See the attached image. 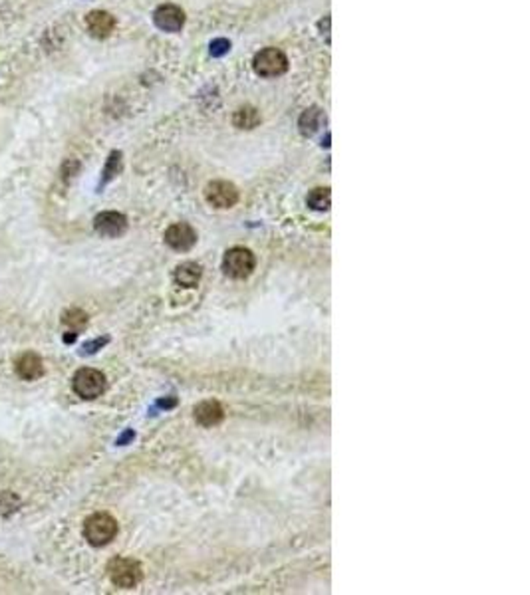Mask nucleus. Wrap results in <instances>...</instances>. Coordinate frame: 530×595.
I'll list each match as a JSON object with an SVG mask.
<instances>
[{
  "instance_id": "obj_17",
  "label": "nucleus",
  "mask_w": 530,
  "mask_h": 595,
  "mask_svg": "<svg viewBox=\"0 0 530 595\" xmlns=\"http://www.w3.org/2000/svg\"><path fill=\"white\" fill-rule=\"evenodd\" d=\"M62 324L72 327L74 332H78V330H82V327L88 324V315H85L82 310L72 308V310H66V312L62 313Z\"/></svg>"
},
{
  "instance_id": "obj_13",
  "label": "nucleus",
  "mask_w": 530,
  "mask_h": 595,
  "mask_svg": "<svg viewBox=\"0 0 530 595\" xmlns=\"http://www.w3.org/2000/svg\"><path fill=\"white\" fill-rule=\"evenodd\" d=\"M175 280L183 288H195L201 280V266L195 262H183L175 270Z\"/></svg>"
},
{
  "instance_id": "obj_5",
  "label": "nucleus",
  "mask_w": 530,
  "mask_h": 595,
  "mask_svg": "<svg viewBox=\"0 0 530 595\" xmlns=\"http://www.w3.org/2000/svg\"><path fill=\"white\" fill-rule=\"evenodd\" d=\"M255 72L263 78H276L288 70L287 54L278 48H265L255 56Z\"/></svg>"
},
{
  "instance_id": "obj_7",
  "label": "nucleus",
  "mask_w": 530,
  "mask_h": 595,
  "mask_svg": "<svg viewBox=\"0 0 530 595\" xmlns=\"http://www.w3.org/2000/svg\"><path fill=\"white\" fill-rule=\"evenodd\" d=\"M165 242L169 244L173 251L187 252L195 246V242H197V232L193 230L191 224H187V222H177V224H171L169 229L165 230Z\"/></svg>"
},
{
  "instance_id": "obj_12",
  "label": "nucleus",
  "mask_w": 530,
  "mask_h": 595,
  "mask_svg": "<svg viewBox=\"0 0 530 595\" xmlns=\"http://www.w3.org/2000/svg\"><path fill=\"white\" fill-rule=\"evenodd\" d=\"M224 417L223 407L217 403V401H205V403H199L195 407V419L197 423L203 425V427H212V425H219Z\"/></svg>"
},
{
  "instance_id": "obj_6",
  "label": "nucleus",
  "mask_w": 530,
  "mask_h": 595,
  "mask_svg": "<svg viewBox=\"0 0 530 595\" xmlns=\"http://www.w3.org/2000/svg\"><path fill=\"white\" fill-rule=\"evenodd\" d=\"M205 198L215 209H231L239 200V188L229 181H212L205 188Z\"/></svg>"
},
{
  "instance_id": "obj_16",
  "label": "nucleus",
  "mask_w": 530,
  "mask_h": 595,
  "mask_svg": "<svg viewBox=\"0 0 530 595\" xmlns=\"http://www.w3.org/2000/svg\"><path fill=\"white\" fill-rule=\"evenodd\" d=\"M330 188H314V191H310V195H308L306 203L310 209L314 210H328L330 209Z\"/></svg>"
},
{
  "instance_id": "obj_11",
  "label": "nucleus",
  "mask_w": 530,
  "mask_h": 595,
  "mask_svg": "<svg viewBox=\"0 0 530 595\" xmlns=\"http://www.w3.org/2000/svg\"><path fill=\"white\" fill-rule=\"evenodd\" d=\"M16 373L22 377L24 381H36L44 375V363L40 359V355L26 351L16 359Z\"/></svg>"
},
{
  "instance_id": "obj_10",
  "label": "nucleus",
  "mask_w": 530,
  "mask_h": 595,
  "mask_svg": "<svg viewBox=\"0 0 530 595\" xmlns=\"http://www.w3.org/2000/svg\"><path fill=\"white\" fill-rule=\"evenodd\" d=\"M85 28L96 38H107L116 28V18L106 11H92L85 16Z\"/></svg>"
},
{
  "instance_id": "obj_8",
  "label": "nucleus",
  "mask_w": 530,
  "mask_h": 595,
  "mask_svg": "<svg viewBox=\"0 0 530 595\" xmlns=\"http://www.w3.org/2000/svg\"><path fill=\"white\" fill-rule=\"evenodd\" d=\"M94 229H96L102 236L116 239V236H121V234L128 230V219H126L121 212L106 210V212H100L96 219H94Z\"/></svg>"
},
{
  "instance_id": "obj_19",
  "label": "nucleus",
  "mask_w": 530,
  "mask_h": 595,
  "mask_svg": "<svg viewBox=\"0 0 530 595\" xmlns=\"http://www.w3.org/2000/svg\"><path fill=\"white\" fill-rule=\"evenodd\" d=\"M229 50H231V42L224 40V38H217L211 42V54L215 58H221L224 54H229Z\"/></svg>"
},
{
  "instance_id": "obj_1",
  "label": "nucleus",
  "mask_w": 530,
  "mask_h": 595,
  "mask_svg": "<svg viewBox=\"0 0 530 595\" xmlns=\"http://www.w3.org/2000/svg\"><path fill=\"white\" fill-rule=\"evenodd\" d=\"M84 536L88 542L96 548H102L109 543L117 536V522L114 516H109L106 512H97L92 514L84 522Z\"/></svg>"
},
{
  "instance_id": "obj_4",
  "label": "nucleus",
  "mask_w": 530,
  "mask_h": 595,
  "mask_svg": "<svg viewBox=\"0 0 530 595\" xmlns=\"http://www.w3.org/2000/svg\"><path fill=\"white\" fill-rule=\"evenodd\" d=\"M255 254L248 251V248H241V246H234L231 251H227L223 258V270L227 276L231 278H236V280H243L246 276H251L253 270H255Z\"/></svg>"
},
{
  "instance_id": "obj_3",
  "label": "nucleus",
  "mask_w": 530,
  "mask_h": 595,
  "mask_svg": "<svg viewBox=\"0 0 530 595\" xmlns=\"http://www.w3.org/2000/svg\"><path fill=\"white\" fill-rule=\"evenodd\" d=\"M72 389L78 397L82 399H96L106 391V375L97 369L84 367L80 371H76L72 379Z\"/></svg>"
},
{
  "instance_id": "obj_14",
  "label": "nucleus",
  "mask_w": 530,
  "mask_h": 595,
  "mask_svg": "<svg viewBox=\"0 0 530 595\" xmlns=\"http://www.w3.org/2000/svg\"><path fill=\"white\" fill-rule=\"evenodd\" d=\"M324 124V114L320 107H308L304 114L300 115V121H298V127L302 131V136H314L318 131L320 127Z\"/></svg>"
},
{
  "instance_id": "obj_15",
  "label": "nucleus",
  "mask_w": 530,
  "mask_h": 595,
  "mask_svg": "<svg viewBox=\"0 0 530 595\" xmlns=\"http://www.w3.org/2000/svg\"><path fill=\"white\" fill-rule=\"evenodd\" d=\"M260 121H263L260 112H258L256 107H253V105L239 107L233 115V124L234 127H239V129H255Z\"/></svg>"
},
{
  "instance_id": "obj_18",
  "label": "nucleus",
  "mask_w": 530,
  "mask_h": 595,
  "mask_svg": "<svg viewBox=\"0 0 530 595\" xmlns=\"http://www.w3.org/2000/svg\"><path fill=\"white\" fill-rule=\"evenodd\" d=\"M119 167H121V153L114 151V153L109 155V159H107L106 171H104V183H107L109 179L116 177V173L119 171Z\"/></svg>"
},
{
  "instance_id": "obj_2",
  "label": "nucleus",
  "mask_w": 530,
  "mask_h": 595,
  "mask_svg": "<svg viewBox=\"0 0 530 595\" xmlns=\"http://www.w3.org/2000/svg\"><path fill=\"white\" fill-rule=\"evenodd\" d=\"M107 575L112 579V584L116 587H121V589H131L141 582L143 577V572H141V565L135 560H129V558H114L109 564H107Z\"/></svg>"
},
{
  "instance_id": "obj_9",
  "label": "nucleus",
  "mask_w": 530,
  "mask_h": 595,
  "mask_svg": "<svg viewBox=\"0 0 530 595\" xmlns=\"http://www.w3.org/2000/svg\"><path fill=\"white\" fill-rule=\"evenodd\" d=\"M153 22L155 26L163 32H179L185 24V12L175 4H163L153 12Z\"/></svg>"
}]
</instances>
